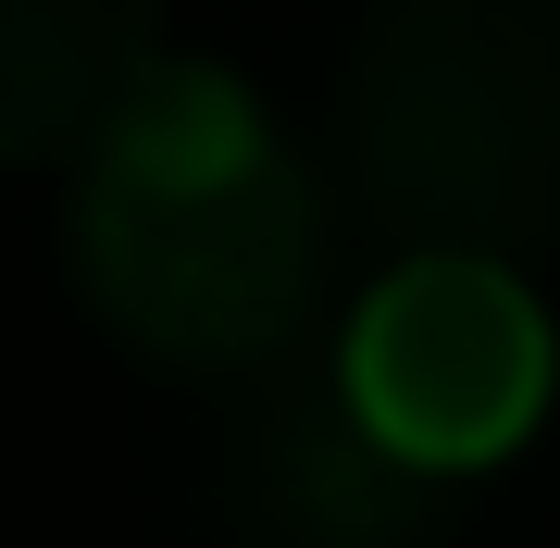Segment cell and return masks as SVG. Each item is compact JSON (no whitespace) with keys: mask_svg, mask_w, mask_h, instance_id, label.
Returning a JSON list of instances; mask_svg holds the SVG:
<instances>
[{"mask_svg":"<svg viewBox=\"0 0 560 548\" xmlns=\"http://www.w3.org/2000/svg\"><path fill=\"white\" fill-rule=\"evenodd\" d=\"M88 312L175 374H249L300 349L324 300V187L224 62H162L75 150L62 200Z\"/></svg>","mask_w":560,"mask_h":548,"instance_id":"cell-1","label":"cell"},{"mask_svg":"<svg viewBox=\"0 0 560 548\" xmlns=\"http://www.w3.org/2000/svg\"><path fill=\"white\" fill-rule=\"evenodd\" d=\"M349 200L399 249L523 263L560 237V0H374L337 88Z\"/></svg>","mask_w":560,"mask_h":548,"instance_id":"cell-2","label":"cell"},{"mask_svg":"<svg viewBox=\"0 0 560 548\" xmlns=\"http://www.w3.org/2000/svg\"><path fill=\"white\" fill-rule=\"evenodd\" d=\"M548 374H560V337H548L536 287L511 263H448V249H399V275L361 287V312L337 337L349 411L448 487L536 436Z\"/></svg>","mask_w":560,"mask_h":548,"instance_id":"cell-3","label":"cell"},{"mask_svg":"<svg viewBox=\"0 0 560 548\" xmlns=\"http://www.w3.org/2000/svg\"><path fill=\"white\" fill-rule=\"evenodd\" d=\"M200 511L224 548H448V474L399 462L349 411L337 362L300 349L237 374L200 448Z\"/></svg>","mask_w":560,"mask_h":548,"instance_id":"cell-4","label":"cell"},{"mask_svg":"<svg viewBox=\"0 0 560 548\" xmlns=\"http://www.w3.org/2000/svg\"><path fill=\"white\" fill-rule=\"evenodd\" d=\"M150 75V0H0V163H75Z\"/></svg>","mask_w":560,"mask_h":548,"instance_id":"cell-5","label":"cell"}]
</instances>
